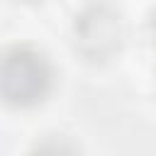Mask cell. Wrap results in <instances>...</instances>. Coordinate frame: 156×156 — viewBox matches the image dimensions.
Segmentation results:
<instances>
[{
	"label": "cell",
	"instance_id": "cell-1",
	"mask_svg": "<svg viewBox=\"0 0 156 156\" xmlns=\"http://www.w3.org/2000/svg\"><path fill=\"white\" fill-rule=\"evenodd\" d=\"M51 85V68L44 54L17 46L0 58V98L10 105H34Z\"/></svg>",
	"mask_w": 156,
	"mask_h": 156
},
{
	"label": "cell",
	"instance_id": "cell-2",
	"mask_svg": "<svg viewBox=\"0 0 156 156\" xmlns=\"http://www.w3.org/2000/svg\"><path fill=\"white\" fill-rule=\"evenodd\" d=\"M32 156H76V151L63 141H44Z\"/></svg>",
	"mask_w": 156,
	"mask_h": 156
}]
</instances>
